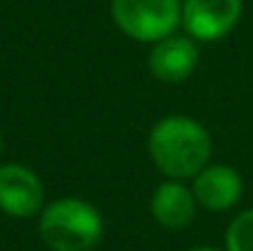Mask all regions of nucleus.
<instances>
[{
	"instance_id": "nucleus-4",
	"label": "nucleus",
	"mask_w": 253,
	"mask_h": 251,
	"mask_svg": "<svg viewBox=\"0 0 253 251\" xmlns=\"http://www.w3.org/2000/svg\"><path fill=\"white\" fill-rule=\"evenodd\" d=\"M244 12V0H182V25L192 40L214 42L229 35Z\"/></svg>"
},
{
	"instance_id": "nucleus-3",
	"label": "nucleus",
	"mask_w": 253,
	"mask_h": 251,
	"mask_svg": "<svg viewBox=\"0 0 253 251\" xmlns=\"http://www.w3.org/2000/svg\"><path fill=\"white\" fill-rule=\"evenodd\" d=\"M116 27L138 42H160L182 22L179 0H111Z\"/></svg>"
},
{
	"instance_id": "nucleus-1",
	"label": "nucleus",
	"mask_w": 253,
	"mask_h": 251,
	"mask_svg": "<svg viewBox=\"0 0 253 251\" xmlns=\"http://www.w3.org/2000/svg\"><path fill=\"white\" fill-rule=\"evenodd\" d=\"M148 153L155 167L169 180L194 177L209 165L211 136L189 116H168L153 126L148 136Z\"/></svg>"
},
{
	"instance_id": "nucleus-7",
	"label": "nucleus",
	"mask_w": 253,
	"mask_h": 251,
	"mask_svg": "<svg viewBox=\"0 0 253 251\" xmlns=\"http://www.w3.org/2000/svg\"><path fill=\"white\" fill-rule=\"evenodd\" d=\"M148 64H150L153 77L160 82H184L194 74V69L199 64V50H197L192 37L169 35V37L153 45Z\"/></svg>"
},
{
	"instance_id": "nucleus-6",
	"label": "nucleus",
	"mask_w": 253,
	"mask_h": 251,
	"mask_svg": "<svg viewBox=\"0 0 253 251\" xmlns=\"http://www.w3.org/2000/svg\"><path fill=\"white\" fill-rule=\"evenodd\" d=\"M192 192L199 207L209 212H226L239 204L244 195V180L231 165H207L192 177Z\"/></svg>"
},
{
	"instance_id": "nucleus-2",
	"label": "nucleus",
	"mask_w": 253,
	"mask_h": 251,
	"mask_svg": "<svg viewBox=\"0 0 253 251\" xmlns=\"http://www.w3.org/2000/svg\"><path fill=\"white\" fill-rule=\"evenodd\" d=\"M40 237L52 251H91L103 237V219L93 204L62 197L42 209Z\"/></svg>"
},
{
	"instance_id": "nucleus-5",
	"label": "nucleus",
	"mask_w": 253,
	"mask_h": 251,
	"mask_svg": "<svg viewBox=\"0 0 253 251\" xmlns=\"http://www.w3.org/2000/svg\"><path fill=\"white\" fill-rule=\"evenodd\" d=\"M42 204L44 187L35 170L20 163L0 165V212L25 219L42 212Z\"/></svg>"
},
{
	"instance_id": "nucleus-11",
	"label": "nucleus",
	"mask_w": 253,
	"mask_h": 251,
	"mask_svg": "<svg viewBox=\"0 0 253 251\" xmlns=\"http://www.w3.org/2000/svg\"><path fill=\"white\" fill-rule=\"evenodd\" d=\"M0 151H2V136H0Z\"/></svg>"
},
{
	"instance_id": "nucleus-9",
	"label": "nucleus",
	"mask_w": 253,
	"mask_h": 251,
	"mask_svg": "<svg viewBox=\"0 0 253 251\" xmlns=\"http://www.w3.org/2000/svg\"><path fill=\"white\" fill-rule=\"evenodd\" d=\"M226 251H253V209L241 212L226 229Z\"/></svg>"
},
{
	"instance_id": "nucleus-8",
	"label": "nucleus",
	"mask_w": 253,
	"mask_h": 251,
	"mask_svg": "<svg viewBox=\"0 0 253 251\" xmlns=\"http://www.w3.org/2000/svg\"><path fill=\"white\" fill-rule=\"evenodd\" d=\"M150 212L158 224L168 229H184L197 212V200L192 187L182 185V180L160 182L150 200Z\"/></svg>"
},
{
	"instance_id": "nucleus-10",
	"label": "nucleus",
	"mask_w": 253,
	"mask_h": 251,
	"mask_svg": "<svg viewBox=\"0 0 253 251\" xmlns=\"http://www.w3.org/2000/svg\"><path fill=\"white\" fill-rule=\"evenodd\" d=\"M189 251H226V249H216V247H194Z\"/></svg>"
}]
</instances>
